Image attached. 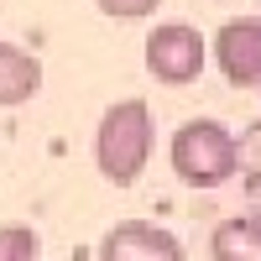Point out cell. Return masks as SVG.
<instances>
[{"mask_svg":"<svg viewBox=\"0 0 261 261\" xmlns=\"http://www.w3.org/2000/svg\"><path fill=\"white\" fill-rule=\"evenodd\" d=\"M42 241H37V230L32 225H6L0 230V261H37Z\"/></svg>","mask_w":261,"mask_h":261,"instance_id":"obj_8","label":"cell"},{"mask_svg":"<svg viewBox=\"0 0 261 261\" xmlns=\"http://www.w3.org/2000/svg\"><path fill=\"white\" fill-rule=\"evenodd\" d=\"M214 63L235 89H261V21L256 16H230L214 32Z\"/></svg>","mask_w":261,"mask_h":261,"instance_id":"obj_4","label":"cell"},{"mask_svg":"<svg viewBox=\"0 0 261 261\" xmlns=\"http://www.w3.org/2000/svg\"><path fill=\"white\" fill-rule=\"evenodd\" d=\"M204 53H209V42L188 21H162L146 37V73L157 84H193L204 73Z\"/></svg>","mask_w":261,"mask_h":261,"instance_id":"obj_3","label":"cell"},{"mask_svg":"<svg viewBox=\"0 0 261 261\" xmlns=\"http://www.w3.org/2000/svg\"><path fill=\"white\" fill-rule=\"evenodd\" d=\"M151 157V110L146 99H115L94 130V162L115 188H130Z\"/></svg>","mask_w":261,"mask_h":261,"instance_id":"obj_1","label":"cell"},{"mask_svg":"<svg viewBox=\"0 0 261 261\" xmlns=\"http://www.w3.org/2000/svg\"><path fill=\"white\" fill-rule=\"evenodd\" d=\"M256 6H261V0H256Z\"/></svg>","mask_w":261,"mask_h":261,"instance_id":"obj_10","label":"cell"},{"mask_svg":"<svg viewBox=\"0 0 261 261\" xmlns=\"http://www.w3.org/2000/svg\"><path fill=\"white\" fill-rule=\"evenodd\" d=\"M94 6H99L105 16H120V21H136V16H146V11H157V0H94Z\"/></svg>","mask_w":261,"mask_h":261,"instance_id":"obj_9","label":"cell"},{"mask_svg":"<svg viewBox=\"0 0 261 261\" xmlns=\"http://www.w3.org/2000/svg\"><path fill=\"white\" fill-rule=\"evenodd\" d=\"M209 256L214 261H261V214L220 220L209 235Z\"/></svg>","mask_w":261,"mask_h":261,"instance_id":"obj_7","label":"cell"},{"mask_svg":"<svg viewBox=\"0 0 261 261\" xmlns=\"http://www.w3.org/2000/svg\"><path fill=\"white\" fill-rule=\"evenodd\" d=\"M172 172L188 183V188H220L241 172V141L230 136V125L220 120H183L172 130Z\"/></svg>","mask_w":261,"mask_h":261,"instance_id":"obj_2","label":"cell"},{"mask_svg":"<svg viewBox=\"0 0 261 261\" xmlns=\"http://www.w3.org/2000/svg\"><path fill=\"white\" fill-rule=\"evenodd\" d=\"M99 261H183V246H178V235H167L146 220H120L105 230Z\"/></svg>","mask_w":261,"mask_h":261,"instance_id":"obj_5","label":"cell"},{"mask_svg":"<svg viewBox=\"0 0 261 261\" xmlns=\"http://www.w3.org/2000/svg\"><path fill=\"white\" fill-rule=\"evenodd\" d=\"M37 89H42V63H37L27 47L0 42V105L16 110V105H27Z\"/></svg>","mask_w":261,"mask_h":261,"instance_id":"obj_6","label":"cell"}]
</instances>
